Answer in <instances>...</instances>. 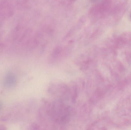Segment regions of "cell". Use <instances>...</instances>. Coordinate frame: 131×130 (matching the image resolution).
<instances>
[{
	"label": "cell",
	"instance_id": "cell-1",
	"mask_svg": "<svg viewBox=\"0 0 131 130\" xmlns=\"http://www.w3.org/2000/svg\"><path fill=\"white\" fill-rule=\"evenodd\" d=\"M17 84V78L14 74L9 73L5 75L4 80V84L6 88H11Z\"/></svg>",
	"mask_w": 131,
	"mask_h": 130
},
{
	"label": "cell",
	"instance_id": "cell-2",
	"mask_svg": "<svg viewBox=\"0 0 131 130\" xmlns=\"http://www.w3.org/2000/svg\"><path fill=\"white\" fill-rule=\"evenodd\" d=\"M0 108H1V105H0Z\"/></svg>",
	"mask_w": 131,
	"mask_h": 130
},
{
	"label": "cell",
	"instance_id": "cell-3",
	"mask_svg": "<svg viewBox=\"0 0 131 130\" xmlns=\"http://www.w3.org/2000/svg\"></svg>",
	"mask_w": 131,
	"mask_h": 130
}]
</instances>
